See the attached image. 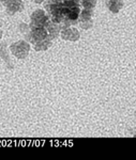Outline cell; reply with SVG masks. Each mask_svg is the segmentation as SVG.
I'll use <instances>...</instances> for the list:
<instances>
[{
	"instance_id": "1",
	"label": "cell",
	"mask_w": 136,
	"mask_h": 160,
	"mask_svg": "<svg viewBox=\"0 0 136 160\" xmlns=\"http://www.w3.org/2000/svg\"><path fill=\"white\" fill-rule=\"evenodd\" d=\"M49 20H51L49 15L47 14V12L45 10H41V9L35 10L30 16V24H29L30 29L35 27H45Z\"/></svg>"
},
{
	"instance_id": "2",
	"label": "cell",
	"mask_w": 136,
	"mask_h": 160,
	"mask_svg": "<svg viewBox=\"0 0 136 160\" xmlns=\"http://www.w3.org/2000/svg\"><path fill=\"white\" fill-rule=\"evenodd\" d=\"M26 35V40L27 42H29L31 44L35 45V43L44 41L45 38H47L48 35V31L45 27H35V28H31L29 32Z\"/></svg>"
},
{
	"instance_id": "3",
	"label": "cell",
	"mask_w": 136,
	"mask_h": 160,
	"mask_svg": "<svg viewBox=\"0 0 136 160\" xmlns=\"http://www.w3.org/2000/svg\"><path fill=\"white\" fill-rule=\"evenodd\" d=\"M11 52L16 57L17 59H25L27 58L28 53L30 51V45L27 41H17L10 46Z\"/></svg>"
},
{
	"instance_id": "4",
	"label": "cell",
	"mask_w": 136,
	"mask_h": 160,
	"mask_svg": "<svg viewBox=\"0 0 136 160\" xmlns=\"http://www.w3.org/2000/svg\"><path fill=\"white\" fill-rule=\"evenodd\" d=\"M1 3L6 7L7 13L10 15H13L17 12H22L25 8L23 0H1Z\"/></svg>"
},
{
	"instance_id": "5",
	"label": "cell",
	"mask_w": 136,
	"mask_h": 160,
	"mask_svg": "<svg viewBox=\"0 0 136 160\" xmlns=\"http://www.w3.org/2000/svg\"><path fill=\"white\" fill-rule=\"evenodd\" d=\"M60 37L65 41H72V42H75V41L79 40L80 34H79V31H78L76 28L68 27V28H65V29L61 30Z\"/></svg>"
},
{
	"instance_id": "6",
	"label": "cell",
	"mask_w": 136,
	"mask_h": 160,
	"mask_svg": "<svg viewBox=\"0 0 136 160\" xmlns=\"http://www.w3.org/2000/svg\"><path fill=\"white\" fill-rule=\"evenodd\" d=\"M45 28L47 29L48 35L52 40L58 38L60 32H61V27H60V25L57 24V22H54L53 20H49V22H47V25L45 26Z\"/></svg>"
},
{
	"instance_id": "7",
	"label": "cell",
	"mask_w": 136,
	"mask_h": 160,
	"mask_svg": "<svg viewBox=\"0 0 136 160\" xmlns=\"http://www.w3.org/2000/svg\"><path fill=\"white\" fill-rule=\"evenodd\" d=\"M106 7L112 13H118L123 7V0H106Z\"/></svg>"
},
{
	"instance_id": "8",
	"label": "cell",
	"mask_w": 136,
	"mask_h": 160,
	"mask_svg": "<svg viewBox=\"0 0 136 160\" xmlns=\"http://www.w3.org/2000/svg\"><path fill=\"white\" fill-rule=\"evenodd\" d=\"M51 46H52V38L48 37L44 41L35 43V45H33V48H35V50H36V51H44V50L48 49Z\"/></svg>"
},
{
	"instance_id": "9",
	"label": "cell",
	"mask_w": 136,
	"mask_h": 160,
	"mask_svg": "<svg viewBox=\"0 0 136 160\" xmlns=\"http://www.w3.org/2000/svg\"><path fill=\"white\" fill-rule=\"evenodd\" d=\"M0 58L6 62L7 65H11L13 68V65L11 64L12 61L10 60L9 56H8V53H7V47H6V44L4 43H0Z\"/></svg>"
},
{
	"instance_id": "10",
	"label": "cell",
	"mask_w": 136,
	"mask_h": 160,
	"mask_svg": "<svg viewBox=\"0 0 136 160\" xmlns=\"http://www.w3.org/2000/svg\"><path fill=\"white\" fill-rule=\"evenodd\" d=\"M91 18H92V10H90V9H84L83 11L80 12L79 19H78V22H90Z\"/></svg>"
},
{
	"instance_id": "11",
	"label": "cell",
	"mask_w": 136,
	"mask_h": 160,
	"mask_svg": "<svg viewBox=\"0 0 136 160\" xmlns=\"http://www.w3.org/2000/svg\"><path fill=\"white\" fill-rule=\"evenodd\" d=\"M96 1H98V0H82L80 4L84 7V9L93 10V8L96 6Z\"/></svg>"
},
{
	"instance_id": "12",
	"label": "cell",
	"mask_w": 136,
	"mask_h": 160,
	"mask_svg": "<svg viewBox=\"0 0 136 160\" xmlns=\"http://www.w3.org/2000/svg\"><path fill=\"white\" fill-rule=\"evenodd\" d=\"M19 31L22 33H24V34H27L28 32L30 31V26L29 25H26V24H24V22H22V24L19 25Z\"/></svg>"
},
{
	"instance_id": "13",
	"label": "cell",
	"mask_w": 136,
	"mask_h": 160,
	"mask_svg": "<svg viewBox=\"0 0 136 160\" xmlns=\"http://www.w3.org/2000/svg\"><path fill=\"white\" fill-rule=\"evenodd\" d=\"M80 27L83 28V29H90L91 27H92L93 22L92 20H90V22H79Z\"/></svg>"
},
{
	"instance_id": "14",
	"label": "cell",
	"mask_w": 136,
	"mask_h": 160,
	"mask_svg": "<svg viewBox=\"0 0 136 160\" xmlns=\"http://www.w3.org/2000/svg\"><path fill=\"white\" fill-rule=\"evenodd\" d=\"M62 0H44V4H53V3H59Z\"/></svg>"
},
{
	"instance_id": "15",
	"label": "cell",
	"mask_w": 136,
	"mask_h": 160,
	"mask_svg": "<svg viewBox=\"0 0 136 160\" xmlns=\"http://www.w3.org/2000/svg\"><path fill=\"white\" fill-rule=\"evenodd\" d=\"M63 2H69V3H80L82 0H62Z\"/></svg>"
},
{
	"instance_id": "16",
	"label": "cell",
	"mask_w": 136,
	"mask_h": 160,
	"mask_svg": "<svg viewBox=\"0 0 136 160\" xmlns=\"http://www.w3.org/2000/svg\"><path fill=\"white\" fill-rule=\"evenodd\" d=\"M31 1L35 2V3H42V2H44V0H31Z\"/></svg>"
},
{
	"instance_id": "17",
	"label": "cell",
	"mask_w": 136,
	"mask_h": 160,
	"mask_svg": "<svg viewBox=\"0 0 136 160\" xmlns=\"http://www.w3.org/2000/svg\"><path fill=\"white\" fill-rule=\"evenodd\" d=\"M2 38V29H1V24H0V38Z\"/></svg>"
}]
</instances>
